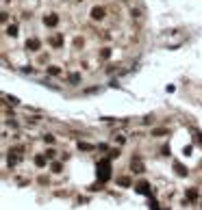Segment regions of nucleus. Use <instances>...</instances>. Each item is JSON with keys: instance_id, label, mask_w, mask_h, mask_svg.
<instances>
[{"instance_id": "1", "label": "nucleus", "mask_w": 202, "mask_h": 210, "mask_svg": "<svg viewBox=\"0 0 202 210\" xmlns=\"http://www.w3.org/2000/svg\"><path fill=\"white\" fill-rule=\"evenodd\" d=\"M98 167H100V178H102V180H106V178H109V169H111V165H109V160H100V165H98Z\"/></svg>"}, {"instance_id": "2", "label": "nucleus", "mask_w": 202, "mask_h": 210, "mask_svg": "<svg viewBox=\"0 0 202 210\" xmlns=\"http://www.w3.org/2000/svg\"><path fill=\"white\" fill-rule=\"evenodd\" d=\"M91 18H94V20H102V18H104V9H102V7H94V9H91Z\"/></svg>"}, {"instance_id": "3", "label": "nucleus", "mask_w": 202, "mask_h": 210, "mask_svg": "<svg viewBox=\"0 0 202 210\" xmlns=\"http://www.w3.org/2000/svg\"><path fill=\"white\" fill-rule=\"evenodd\" d=\"M44 22H46V26H57V22H59V18H57V15H50V18H46Z\"/></svg>"}, {"instance_id": "4", "label": "nucleus", "mask_w": 202, "mask_h": 210, "mask_svg": "<svg viewBox=\"0 0 202 210\" xmlns=\"http://www.w3.org/2000/svg\"><path fill=\"white\" fill-rule=\"evenodd\" d=\"M100 57H102V59H109V57H111V50H109V48H104V50L100 52Z\"/></svg>"}]
</instances>
